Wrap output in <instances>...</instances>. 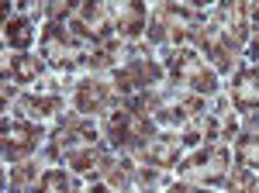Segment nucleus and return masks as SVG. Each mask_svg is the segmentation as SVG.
Wrapping results in <instances>:
<instances>
[{"mask_svg":"<svg viewBox=\"0 0 259 193\" xmlns=\"http://www.w3.org/2000/svg\"><path fill=\"white\" fill-rule=\"evenodd\" d=\"M156 114H159L162 124H190L194 117L204 114V100L200 96H183L177 104H162Z\"/></svg>","mask_w":259,"mask_h":193,"instance_id":"15","label":"nucleus"},{"mask_svg":"<svg viewBox=\"0 0 259 193\" xmlns=\"http://www.w3.org/2000/svg\"><path fill=\"white\" fill-rule=\"evenodd\" d=\"M66 24H69V31L80 41H94V49L114 41L111 38V31H114V24H111V4H80L76 14Z\"/></svg>","mask_w":259,"mask_h":193,"instance_id":"6","label":"nucleus"},{"mask_svg":"<svg viewBox=\"0 0 259 193\" xmlns=\"http://www.w3.org/2000/svg\"><path fill=\"white\" fill-rule=\"evenodd\" d=\"M4 73H11V76H14V83H35V79L45 73V62H41L38 56H28V52H21V56L7 59Z\"/></svg>","mask_w":259,"mask_h":193,"instance_id":"17","label":"nucleus"},{"mask_svg":"<svg viewBox=\"0 0 259 193\" xmlns=\"http://www.w3.org/2000/svg\"><path fill=\"white\" fill-rule=\"evenodd\" d=\"M166 69H169V76H173L177 86H187L194 96H207V93L218 90L214 69H207L204 59H200L194 49H177L173 56L166 59Z\"/></svg>","mask_w":259,"mask_h":193,"instance_id":"5","label":"nucleus"},{"mask_svg":"<svg viewBox=\"0 0 259 193\" xmlns=\"http://www.w3.org/2000/svg\"><path fill=\"white\" fill-rule=\"evenodd\" d=\"M139 159L145 162V166H156V169H169V166H177V159H180V138L177 135L152 138V141L139 152Z\"/></svg>","mask_w":259,"mask_h":193,"instance_id":"14","label":"nucleus"},{"mask_svg":"<svg viewBox=\"0 0 259 193\" xmlns=\"http://www.w3.org/2000/svg\"><path fill=\"white\" fill-rule=\"evenodd\" d=\"M152 131H156V124H152L149 111L142 107L135 96L121 100L118 107H111V111H107L104 135H107V141H111V149H124V152H135V155H139L142 149L152 141Z\"/></svg>","mask_w":259,"mask_h":193,"instance_id":"2","label":"nucleus"},{"mask_svg":"<svg viewBox=\"0 0 259 193\" xmlns=\"http://www.w3.org/2000/svg\"><path fill=\"white\" fill-rule=\"evenodd\" d=\"M204 18L194 4H159L149 18V38L152 41H187L197 35Z\"/></svg>","mask_w":259,"mask_h":193,"instance_id":"3","label":"nucleus"},{"mask_svg":"<svg viewBox=\"0 0 259 193\" xmlns=\"http://www.w3.org/2000/svg\"><path fill=\"white\" fill-rule=\"evenodd\" d=\"M232 104L235 111H259V69L256 66H239L232 79Z\"/></svg>","mask_w":259,"mask_h":193,"instance_id":"13","label":"nucleus"},{"mask_svg":"<svg viewBox=\"0 0 259 193\" xmlns=\"http://www.w3.org/2000/svg\"><path fill=\"white\" fill-rule=\"evenodd\" d=\"M228 169V149L225 145H204L200 152H194L190 159L177 162V173L187 179H197V183H221Z\"/></svg>","mask_w":259,"mask_h":193,"instance_id":"7","label":"nucleus"},{"mask_svg":"<svg viewBox=\"0 0 259 193\" xmlns=\"http://www.w3.org/2000/svg\"><path fill=\"white\" fill-rule=\"evenodd\" d=\"M169 193H211V190H197L190 183H180V186H169Z\"/></svg>","mask_w":259,"mask_h":193,"instance_id":"25","label":"nucleus"},{"mask_svg":"<svg viewBox=\"0 0 259 193\" xmlns=\"http://www.w3.org/2000/svg\"><path fill=\"white\" fill-rule=\"evenodd\" d=\"M41 141V124L35 121H4V159L7 162H18V159H28V155L38 149Z\"/></svg>","mask_w":259,"mask_h":193,"instance_id":"8","label":"nucleus"},{"mask_svg":"<svg viewBox=\"0 0 259 193\" xmlns=\"http://www.w3.org/2000/svg\"><path fill=\"white\" fill-rule=\"evenodd\" d=\"M35 193H80V183H76V176H69L66 169H45Z\"/></svg>","mask_w":259,"mask_h":193,"instance_id":"18","label":"nucleus"},{"mask_svg":"<svg viewBox=\"0 0 259 193\" xmlns=\"http://www.w3.org/2000/svg\"><path fill=\"white\" fill-rule=\"evenodd\" d=\"M31 179H38V166H18V169H11V193H21Z\"/></svg>","mask_w":259,"mask_h":193,"instance_id":"22","label":"nucleus"},{"mask_svg":"<svg viewBox=\"0 0 259 193\" xmlns=\"http://www.w3.org/2000/svg\"><path fill=\"white\" fill-rule=\"evenodd\" d=\"M225 183H228V193H256L259 176L252 173V169H245V166H235Z\"/></svg>","mask_w":259,"mask_h":193,"instance_id":"21","label":"nucleus"},{"mask_svg":"<svg viewBox=\"0 0 259 193\" xmlns=\"http://www.w3.org/2000/svg\"><path fill=\"white\" fill-rule=\"evenodd\" d=\"M249 59L256 62V69H259V28H256V35H252V41H249Z\"/></svg>","mask_w":259,"mask_h":193,"instance_id":"24","label":"nucleus"},{"mask_svg":"<svg viewBox=\"0 0 259 193\" xmlns=\"http://www.w3.org/2000/svg\"><path fill=\"white\" fill-rule=\"evenodd\" d=\"M14 90H18V86H14V76H11V73H4V107L11 104V96H14Z\"/></svg>","mask_w":259,"mask_h":193,"instance_id":"23","label":"nucleus"},{"mask_svg":"<svg viewBox=\"0 0 259 193\" xmlns=\"http://www.w3.org/2000/svg\"><path fill=\"white\" fill-rule=\"evenodd\" d=\"M252 131H259V117H252Z\"/></svg>","mask_w":259,"mask_h":193,"instance_id":"27","label":"nucleus"},{"mask_svg":"<svg viewBox=\"0 0 259 193\" xmlns=\"http://www.w3.org/2000/svg\"><path fill=\"white\" fill-rule=\"evenodd\" d=\"M145 7H142L139 0H121V4H111V24H114V31H118L121 38H139L142 31H145Z\"/></svg>","mask_w":259,"mask_h":193,"instance_id":"11","label":"nucleus"},{"mask_svg":"<svg viewBox=\"0 0 259 193\" xmlns=\"http://www.w3.org/2000/svg\"><path fill=\"white\" fill-rule=\"evenodd\" d=\"M62 107V96L59 93H31V96H21V111L31 117H45V114H56Z\"/></svg>","mask_w":259,"mask_h":193,"instance_id":"19","label":"nucleus"},{"mask_svg":"<svg viewBox=\"0 0 259 193\" xmlns=\"http://www.w3.org/2000/svg\"><path fill=\"white\" fill-rule=\"evenodd\" d=\"M52 162H66L73 173H90L104 159V145L94 128V121L87 117H62L59 128L52 131V145H49Z\"/></svg>","mask_w":259,"mask_h":193,"instance_id":"1","label":"nucleus"},{"mask_svg":"<svg viewBox=\"0 0 259 193\" xmlns=\"http://www.w3.org/2000/svg\"><path fill=\"white\" fill-rule=\"evenodd\" d=\"M235 155H239V166L259 173V135H256V131L239 135V141H235Z\"/></svg>","mask_w":259,"mask_h":193,"instance_id":"20","label":"nucleus"},{"mask_svg":"<svg viewBox=\"0 0 259 193\" xmlns=\"http://www.w3.org/2000/svg\"><path fill=\"white\" fill-rule=\"evenodd\" d=\"M4 41H7V49H28L35 41V24H31V18H24V14L7 18L4 21Z\"/></svg>","mask_w":259,"mask_h":193,"instance_id":"16","label":"nucleus"},{"mask_svg":"<svg viewBox=\"0 0 259 193\" xmlns=\"http://www.w3.org/2000/svg\"><path fill=\"white\" fill-rule=\"evenodd\" d=\"M118 90L111 86V83H104V79H83L80 86H76V111L80 114H104V111H111V107H118Z\"/></svg>","mask_w":259,"mask_h":193,"instance_id":"10","label":"nucleus"},{"mask_svg":"<svg viewBox=\"0 0 259 193\" xmlns=\"http://www.w3.org/2000/svg\"><path fill=\"white\" fill-rule=\"evenodd\" d=\"M41 59L52 69H76L90 59V52H83V41L69 31L66 21H49L41 31Z\"/></svg>","mask_w":259,"mask_h":193,"instance_id":"4","label":"nucleus"},{"mask_svg":"<svg viewBox=\"0 0 259 193\" xmlns=\"http://www.w3.org/2000/svg\"><path fill=\"white\" fill-rule=\"evenodd\" d=\"M249 18L256 21V28H259V4H249Z\"/></svg>","mask_w":259,"mask_h":193,"instance_id":"26","label":"nucleus"},{"mask_svg":"<svg viewBox=\"0 0 259 193\" xmlns=\"http://www.w3.org/2000/svg\"><path fill=\"white\" fill-rule=\"evenodd\" d=\"M214 24H218V31L225 35V41L239 52L245 35H249V4H242V0H228V4H221L218 11H214Z\"/></svg>","mask_w":259,"mask_h":193,"instance_id":"9","label":"nucleus"},{"mask_svg":"<svg viewBox=\"0 0 259 193\" xmlns=\"http://www.w3.org/2000/svg\"><path fill=\"white\" fill-rule=\"evenodd\" d=\"M194 38H197V45L207 52V56L214 59V66H218L221 73H225V69H232V62H235V49L225 41V35L218 31V24H214V21H204Z\"/></svg>","mask_w":259,"mask_h":193,"instance_id":"12","label":"nucleus"}]
</instances>
